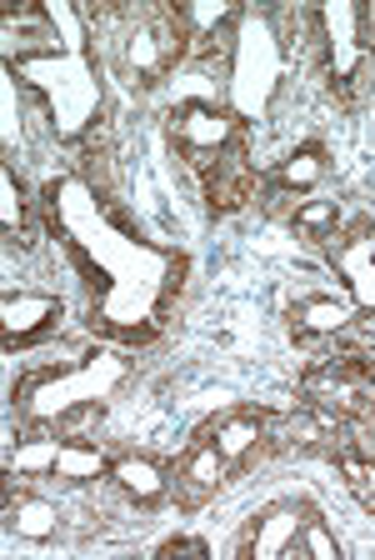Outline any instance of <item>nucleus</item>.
Here are the masks:
<instances>
[{"label": "nucleus", "instance_id": "nucleus-1", "mask_svg": "<svg viewBox=\"0 0 375 560\" xmlns=\"http://www.w3.org/2000/svg\"><path fill=\"white\" fill-rule=\"evenodd\" d=\"M50 221L66 235V250L95 291V326L106 336L145 340L161 326V311L180 285V256L136 235L116 210L81 180H50Z\"/></svg>", "mask_w": 375, "mask_h": 560}, {"label": "nucleus", "instance_id": "nucleus-2", "mask_svg": "<svg viewBox=\"0 0 375 560\" xmlns=\"http://www.w3.org/2000/svg\"><path fill=\"white\" fill-rule=\"evenodd\" d=\"M11 70L46 101L50 126L60 136H81L91 126V116L101 110V75H95L91 56H85V40L75 31L66 40L46 35V46L36 50H15Z\"/></svg>", "mask_w": 375, "mask_h": 560}, {"label": "nucleus", "instance_id": "nucleus-3", "mask_svg": "<svg viewBox=\"0 0 375 560\" xmlns=\"http://www.w3.org/2000/svg\"><path fill=\"white\" fill-rule=\"evenodd\" d=\"M120 381H126V361H116V355H85L71 371L31 375V381L21 385V410L46 425V420L71 416V410H81V406H101Z\"/></svg>", "mask_w": 375, "mask_h": 560}, {"label": "nucleus", "instance_id": "nucleus-4", "mask_svg": "<svg viewBox=\"0 0 375 560\" xmlns=\"http://www.w3.org/2000/svg\"><path fill=\"white\" fill-rule=\"evenodd\" d=\"M316 21H320V35H326V75H330V91L351 105L355 101V85H361L365 66H371L365 11H361V5H351V0H330Z\"/></svg>", "mask_w": 375, "mask_h": 560}, {"label": "nucleus", "instance_id": "nucleus-5", "mask_svg": "<svg viewBox=\"0 0 375 560\" xmlns=\"http://www.w3.org/2000/svg\"><path fill=\"white\" fill-rule=\"evenodd\" d=\"M301 390L310 406L330 410L336 420H355L375 406V381L365 371H355V361H326L316 371H305Z\"/></svg>", "mask_w": 375, "mask_h": 560}, {"label": "nucleus", "instance_id": "nucleus-6", "mask_svg": "<svg viewBox=\"0 0 375 560\" xmlns=\"http://www.w3.org/2000/svg\"><path fill=\"white\" fill-rule=\"evenodd\" d=\"M171 130H176L180 151H186L190 161L211 165L235 145L241 120H235V110H225V105H180L176 116H171Z\"/></svg>", "mask_w": 375, "mask_h": 560}, {"label": "nucleus", "instance_id": "nucleus-7", "mask_svg": "<svg viewBox=\"0 0 375 560\" xmlns=\"http://www.w3.org/2000/svg\"><path fill=\"white\" fill-rule=\"evenodd\" d=\"M301 525H305V505L295 501H270L250 515L246 536H241V556L246 560H281V556H301Z\"/></svg>", "mask_w": 375, "mask_h": 560}, {"label": "nucleus", "instance_id": "nucleus-8", "mask_svg": "<svg viewBox=\"0 0 375 560\" xmlns=\"http://www.w3.org/2000/svg\"><path fill=\"white\" fill-rule=\"evenodd\" d=\"M330 260L345 276V295L355 301V311L371 315V326H375V231L371 225H355L345 235H330Z\"/></svg>", "mask_w": 375, "mask_h": 560}, {"label": "nucleus", "instance_id": "nucleus-9", "mask_svg": "<svg viewBox=\"0 0 375 560\" xmlns=\"http://www.w3.org/2000/svg\"><path fill=\"white\" fill-rule=\"evenodd\" d=\"M276 75H281V50H276V35L266 25H256V35H241L235 46V101L260 105L270 91H276Z\"/></svg>", "mask_w": 375, "mask_h": 560}, {"label": "nucleus", "instance_id": "nucleus-10", "mask_svg": "<svg viewBox=\"0 0 375 560\" xmlns=\"http://www.w3.org/2000/svg\"><path fill=\"white\" fill-rule=\"evenodd\" d=\"M180 50H186V31H180V21H151V25H141V31L130 35L126 60H130V70H136V81L155 85L165 70L180 60Z\"/></svg>", "mask_w": 375, "mask_h": 560}, {"label": "nucleus", "instance_id": "nucleus-11", "mask_svg": "<svg viewBox=\"0 0 375 560\" xmlns=\"http://www.w3.org/2000/svg\"><path fill=\"white\" fill-rule=\"evenodd\" d=\"M291 330L301 340H316V336H340V330H351L355 320V301L351 295H336V291H310L301 301H291Z\"/></svg>", "mask_w": 375, "mask_h": 560}, {"label": "nucleus", "instance_id": "nucleus-12", "mask_svg": "<svg viewBox=\"0 0 375 560\" xmlns=\"http://www.w3.org/2000/svg\"><path fill=\"white\" fill-rule=\"evenodd\" d=\"M0 315H5V346H31L36 336H46L50 326H60V315H66V305L56 301V295H36V291H11L5 295V305H0Z\"/></svg>", "mask_w": 375, "mask_h": 560}, {"label": "nucleus", "instance_id": "nucleus-13", "mask_svg": "<svg viewBox=\"0 0 375 560\" xmlns=\"http://www.w3.org/2000/svg\"><path fill=\"white\" fill-rule=\"evenodd\" d=\"M231 460H225L221 451H215V441L206 431L196 435V445H190L186 455H180V490H186V505L206 501V495H215V490L225 486V476H231Z\"/></svg>", "mask_w": 375, "mask_h": 560}, {"label": "nucleus", "instance_id": "nucleus-14", "mask_svg": "<svg viewBox=\"0 0 375 560\" xmlns=\"http://www.w3.org/2000/svg\"><path fill=\"white\" fill-rule=\"evenodd\" d=\"M206 435H211L215 451L231 466H246L250 455L260 451V441H266V416H256V410H225V416H215L206 425Z\"/></svg>", "mask_w": 375, "mask_h": 560}, {"label": "nucleus", "instance_id": "nucleus-15", "mask_svg": "<svg viewBox=\"0 0 375 560\" xmlns=\"http://www.w3.org/2000/svg\"><path fill=\"white\" fill-rule=\"evenodd\" d=\"M211 210H241L250 196H256V171L246 165V155H241V145H231V151L215 161V171H211Z\"/></svg>", "mask_w": 375, "mask_h": 560}, {"label": "nucleus", "instance_id": "nucleus-16", "mask_svg": "<svg viewBox=\"0 0 375 560\" xmlns=\"http://www.w3.org/2000/svg\"><path fill=\"white\" fill-rule=\"evenodd\" d=\"M110 480L126 490L130 501H141V505H155L165 495V486H171L165 466L151 460V455H116V460H110Z\"/></svg>", "mask_w": 375, "mask_h": 560}, {"label": "nucleus", "instance_id": "nucleus-17", "mask_svg": "<svg viewBox=\"0 0 375 560\" xmlns=\"http://www.w3.org/2000/svg\"><path fill=\"white\" fill-rule=\"evenodd\" d=\"M5 525H11L21 540H50L60 530V511L46 501V495L21 490V495H11V501H5Z\"/></svg>", "mask_w": 375, "mask_h": 560}, {"label": "nucleus", "instance_id": "nucleus-18", "mask_svg": "<svg viewBox=\"0 0 375 560\" xmlns=\"http://www.w3.org/2000/svg\"><path fill=\"white\" fill-rule=\"evenodd\" d=\"M320 175H326V151H320V145H301V151H291L281 161V171H276V186L301 196V190L320 186Z\"/></svg>", "mask_w": 375, "mask_h": 560}, {"label": "nucleus", "instance_id": "nucleus-19", "mask_svg": "<svg viewBox=\"0 0 375 560\" xmlns=\"http://www.w3.org/2000/svg\"><path fill=\"white\" fill-rule=\"evenodd\" d=\"M56 455H60V435H25L11 451V470L15 476H56Z\"/></svg>", "mask_w": 375, "mask_h": 560}, {"label": "nucleus", "instance_id": "nucleus-20", "mask_svg": "<svg viewBox=\"0 0 375 560\" xmlns=\"http://www.w3.org/2000/svg\"><path fill=\"white\" fill-rule=\"evenodd\" d=\"M336 466H340V476H345V486H351V495L375 515V455L340 445V451H336Z\"/></svg>", "mask_w": 375, "mask_h": 560}, {"label": "nucleus", "instance_id": "nucleus-21", "mask_svg": "<svg viewBox=\"0 0 375 560\" xmlns=\"http://www.w3.org/2000/svg\"><path fill=\"white\" fill-rule=\"evenodd\" d=\"M295 231L305 241H330L340 231V206L336 200H301L295 206Z\"/></svg>", "mask_w": 375, "mask_h": 560}, {"label": "nucleus", "instance_id": "nucleus-22", "mask_svg": "<svg viewBox=\"0 0 375 560\" xmlns=\"http://www.w3.org/2000/svg\"><path fill=\"white\" fill-rule=\"evenodd\" d=\"M0 225H5V235H11V241L25 245V200H21V186H15L11 165L0 171Z\"/></svg>", "mask_w": 375, "mask_h": 560}, {"label": "nucleus", "instance_id": "nucleus-23", "mask_svg": "<svg viewBox=\"0 0 375 560\" xmlns=\"http://www.w3.org/2000/svg\"><path fill=\"white\" fill-rule=\"evenodd\" d=\"M301 556H310V560H340V540L330 536V525L320 521L316 511H305V525H301Z\"/></svg>", "mask_w": 375, "mask_h": 560}, {"label": "nucleus", "instance_id": "nucleus-24", "mask_svg": "<svg viewBox=\"0 0 375 560\" xmlns=\"http://www.w3.org/2000/svg\"><path fill=\"white\" fill-rule=\"evenodd\" d=\"M155 556H211V546H206V540H196V536H171V540H161V546H155Z\"/></svg>", "mask_w": 375, "mask_h": 560}]
</instances>
